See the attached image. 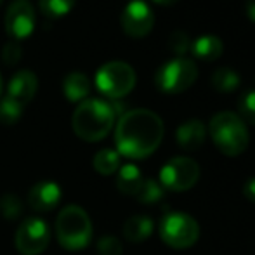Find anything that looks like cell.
Masks as SVG:
<instances>
[{"label":"cell","instance_id":"1","mask_svg":"<svg viewBox=\"0 0 255 255\" xmlns=\"http://www.w3.org/2000/svg\"><path fill=\"white\" fill-rule=\"evenodd\" d=\"M163 139V122L154 111L130 110L120 117L115 130L118 154L141 160L153 154Z\"/></svg>","mask_w":255,"mask_h":255},{"label":"cell","instance_id":"2","mask_svg":"<svg viewBox=\"0 0 255 255\" xmlns=\"http://www.w3.org/2000/svg\"><path fill=\"white\" fill-rule=\"evenodd\" d=\"M117 110L103 99H85L75 110L71 125L75 134L89 142L101 141L113 128Z\"/></svg>","mask_w":255,"mask_h":255},{"label":"cell","instance_id":"3","mask_svg":"<svg viewBox=\"0 0 255 255\" xmlns=\"http://www.w3.org/2000/svg\"><path fill=\"white\" fill-rule=\"evenodd\" d=\"M208 132L215 148L226 156H238L249 146V130L245 122L231 111L214 115L208 125Z\"/></svg>","mask_w":255,"mask_h":255},{"label":"cell","instance_id":"4","mask_svg":"<svg viewBox=\"0 0 255 255\" xmlns=\"http://www.w3.org/2000/svg\"><path fill=\"white\" fill-rule=\"evenodd\" d=\"M56 235L59 243L68 250H80L92 238V222L87 212L77 205H68L56 219Z\"/></svg>","mask_w":255,"mask_h":255},{"label":"cell","instance_id":"5","mask_svg":"<svg viewBox=\"0 0 255 255\" xmlns=\"http://www.w3.org/2000/svg\"><path fill=\"white\" fill-rule=\"evenodd\" d=\"M160 236L163 243L177 250L193 247L200 238V226L191 215L182 212H167L160 221Z\"/></svg>","mask_w":255,"mask_h":255},{"label":"cell","instance_id":"6","mask_svg":"<svg viewBox=\"0 0 255 255\" xmlns=\"http://www.w3.org/2000/svg\"><path fill=\"white\" fill-rule=\"evenodd\" d=\"M196 78H198V66L195 61L175 57L158 68L154 82L156 87L165 94H181L195 84Z\"/></svg>","mask_w":255,"mask_h":255},{"label":"cell","instance_id":"7","mask_svg":"<svg viewBox=\"0 0 255 255\" xmlns=\"http://www.w3.org/2000/svg\"><path fill=\"white\" fill-rule=\"evenodd\" d=\"M135 85V71L124 61H111L99 68L96 73V87L110 99L127 96Z\"/></svg>","mask_w":255,"mask_h":255},{"label":"cell","instance_id":"8","mask_svg":"<svg viewBox=\"0 0 255 255\" xmlns=\"http://www.w3.org/2000/svg\"><path fill=\"white\" fill-rule=\"evenodd\" d=\"M200 179V165L189 156H175L160 170V184L170 191L191 189Z\"/></svg>","mask_w":255,"mask_h":255},{"label":"cell","instance_id":"9","mask_svg":"<svg viewBox=\"0 0 255 255\" xmlns=\"http://www.w3.org/2000/svg\"><path fill=\"white\" fill-rule=\"evenodd\" d=\"M51 231L45 221L38 217L26 219L23 224L17 228L14 243L19 254L23 255H38L42 254L49 245Z\"/></svg>","mask_w":255,"mask_h":255},{"label":"cell","instance_id":"10","mask_svg":"<svg viewBox=\"0 0 255 255\" xmlns=\"http://www.w3.org/2000/svg\"><path fill=\"white\" fill-rule=\"evenodd\" d=\"M120 23L124 31L132 38H142L153 30L154 14L144 0H132L125 5Z\"/></svg>","mask_w":255,"mask_h":255},{"label":"cell","instance_id":"11","mask_svg":"<svg viewBox=\"0 0 255 255\" xmlns=\"http://www.w3.org/2000/svg\"><path fill=\"white\" fill-rule=\"evenodd\" d=\"M35 28V10L28 0H14L5 12V31L12 40L28 38Z\"/></svg>","mask_w":255,"mask_h":255},{"label":"cell","instance_id":"12","mask_svg":"<svg viewBox=\"0 0 255 255\" xmlns=\"http://www.w3.org/2000/svg\"><path fill=\"white\" fill-rule=\"evenodd\" d=\"M37 89H38L37 75L33 71L21 70L10 78L9 89H7V98L24 108V104L30 103L33 99V96L37 94Z\"/></svg>","mask_w":255,"mask_h":255},{"label":"cell","instance_id":"13","mask_svg":"<svg viewBox=\"0 0 255 255\" xmlns=\"http://www.w3.org/2000/svg\"><path fill=\"white\" fill-rule=\"evenodd\" d=\"M28 202L37 212H51L61 202V188L52 181L37 182L28 193Z\"/></svg>","mask_w":255,"mask_h":255},{"label":"cell","instance_id":"14","mask_svg":"<svg viewBox=\"0 0 255 255\" xmlns=\"http://www.w3.org/2000/svg\"><path fill=\"white\" fill-rule=\"evenodd\" d=\"M205 135H207V128H205L203 122L191 118V120L182 122L177 127L175 141L184 151H196L205 142Z\"/></svg>","mask_w":255,"mask_h":255},{"label":"cell","instance_id":"15","mask_svg":"<svg viewBox=\"0 0 255 255\" xmlns=\"http://www.w3.org/2000/svg\"><path fill=\"white\" fill-rule=\"evenodd\" d=\"M153 221L146 215H132L124 224V236L132 243H142L151 236Z\"/></svg>","mask_w":255,"mask_h":255},{"label":"cell","instance_id":"16","mask_svg":"<svg viewBox=\"0 0 255 255\" xmlns=\"http://www.w3.org/2000/svg\"><path fill=\"white\" fill-rule=\"evenodd\" d=\"M144 177H142L141 170H139L135 165L128 163L124 165L122 168H118V175H117V188L120 189L124 195H130L135 196L141 189Z\"/></svg>","mask_w":255,"mask_h":255},{"label":"cell","instance_id":"17","mask_svg":"<svg viewBox=\"0 0 255 255\" xmlns=\"http://www.w3.org/2000/svg\"><path fill=\"white\" fill-rule=\"evenodd\" d=\"M191 51L198 59L203 61H214L222 56L224 51V44L219 37L215 35H202L191 44Z\"/></svg>","mask_w":255,"mask_h":255},{"label":"cell","instance_id":"18","mask_svg":"<svg viewBox=\"0 0 255 255\" xmlns=\"http://www.w3.org/2000/svg\"><path fill=\"white\" fill-rule=\"evenodd\" d=\"M63 91L68 101H84L91 92V82L84 73H70L63 82Z\"/></svg>","mask_w":255,"mask_h":255},{"label":"cell","instance_id":"19","mask_svg":"<svg viewBox=\"0 0 255 255\" xmlns=\"http://www.w3.org/2000/svg\"><path fill=\"white\" fill-rule=\"evenodd\" d=\"M240 85V75L236 73L231 68H219L212 75V87L215 91L222 92V94H228V92L236 91Z\"/></svg>","mask_w":255,"mask_h":255},{"label":"cell","instance_id":"20","mask_svg":"<svg viewBox=\"0 0 255 255\" xmlns=\"http://www.w3.org/2000/svg\"><path fill=\"white\" fill-rule=\"evenodd\" d=\"M94 168L101 175H111L120 168V154L113 149H101L94 156Z\"/></svg>","mask_w":255,"mask_h":255},{"label":"cell","instance_id":"21","mask_svg":"<svg viewBox=\"0 0 255 255\" xmlns=\"http://www.w3.org/2000/svg\"><path fill=\"white\" fill-rule=\"evenodd\" d=\"M135 196H137V200L141 203L151 205V203L160 202V200L163 198V196H165V188L158 181H154V179H144L141 189H139V193Z\"/></svg>","mask_w":255,"mask_h":255},{"label":"cell","instance_id":"22","mask_svg":"<svg viewBox=\"0 0 255 255\" xmlns=\"http://www.w3.org/2000/svg\"><path fill=\"white\" fill-rule=\"evenodd\" d=\"M75 5V0H40V10L47 17H61Z\"/></svg>","mask_w":255,"mask_h":255},{"label":"cell","instance_id":"23","mask_svg":"<svg viewBox=\"0 0 255 255\" xmlns=\"http://www.w3.org/2000/svg\"><path fill=\"white\" fill-rule=\"evenodd\" d=\"M21 115H23V106H21V104L9 99L7 96L0 101V122H2V124H5V125L16 124L21 118Z\"/></svg>","mask_w":255,"mask_h":255},{"label":"cell","instance_id":"24","mask_svg":"<svg viewBox=\"0 0 255 255\" xmlns=\"http://www.w3.org/2000/svg\"><path fill=\"white\" fill-rule=\"evenodd\" d=\"M191 37H189L186 31H172L170 37H168V49L175 54V56L182 57L184 54H188L191 51Z\"/></svg>","mask_w":255,"mask_h":255},{"label":"cell","instance_id":"25","mask_svg":"<svg viewBox=\"0 0 255 255\" xmlns=\"http://www.w3.org/2000/svg\"><path fill=\"white\" fill-rule=\"evenodd\" d=\"M0 214L7 219V221H12L17 219L23 214V203L17 198L16 195H5L0 198Z\"/></svg>","mask_w":255,"mask_h":255},{"label":"cell","instance_id":"26","mask_svg":"<svg viewBox=\"0 0 255 255\" xmlns=\"http://www.w3.org/2000/svg\"><path fill=\"white\" fill-rule=\"evenodd\" d=\"M238 117L243 122H249L250 125H255V91H249L240 98L238 101Z\"/></svg>","mask_w":255,"mask_h":255},{"label":"cell","instance_id":"27","mask_svg":"<svg viewBox=\"0 0 255 255\" xmlns=\"http://www.w3.org/2000/svg\"><path fill=\"white\" fill-rule=\"evenodd\" d=\"M99 255H122V243L115 236H103L98 242Z\"/></svg>","mask_w":255,"mask_h":255},{"label":"cell","instance_id":"28","mask_svg":"<svg viewBox=\"0 0 255 255\" xmlns=\"http://www.w3.org/2000/svg\"><path fill=\"white\" fill-rule=\"evenodd\" d=\"M2 61L7 66H14V64H17L21 61V45L16 40H10L3 45Z\"/></svg>","mask_w":255,"mask_h":255},{"label":"cell","instance_id":"29","mask_svg":"<svg viewBox=\"0 0 255 255\" xmlns=\"http://www.w3.org/2000/svg\"><path fill=\"white\" fill-rule=\"evenodd\" d=\"M243 195L249 202L255 203V177L249 179V181L243 184Z\"/></svg>","mask_w":255,"mask_h":255},{"label":"cell","instance_id":"30","mask_svg":"<svg viewBox=\"0 0 255 255\" xmlns=\"http://www.w3.org/2000/svg\"><path fill=\"white\" fill-rule=\"evenodd\" d=\"M245 10L247 16L255 23V0H245Z\"/></svg>","mask_w":255,"mask_h":255},{"label":"cell","instance_id":"31","mask_svg":"<svg viewBox=\"0 0 255 255\" xmlns=\"http://www.w3.org/2000/svg\"><path fill=\"white\" fill-rule=\"evenodd\" d=\"M153 2L160 3V5H172V3L179 2V0H153Z\"/></svg>","mask_w":255,"mask_h":255},{"label":"cell","instance_id":"32","mask_svg":"<svg viewBox=\"0 0 255 255\" xmlns=\"http://www.w3.org/2000/svg\"><path fill=\"white\" fill-rule=\"evenodd\" d=\"M2 87H3V84H2V75H0V94H2Z\"/></svg>","mask_w":255,"mask_h":255},{"label":"cell","instance_id":"33","mask_svg":"<svg viewBox=\"0 0 255 255\" xmlns=\"http://www.w3.org/2000/svg\"><path fill=\"white\" fill-rule=\"evenodd\" d=\"M0 3H2V0H0Z\"/></svg>","mask_w":255,"mask_h":255}]
</instances>
